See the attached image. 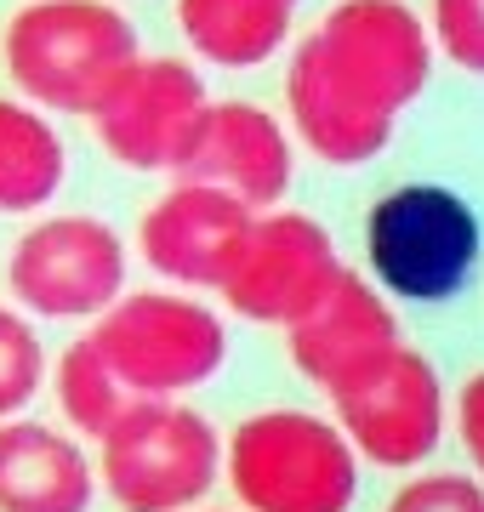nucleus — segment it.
Masks as SVG:
<instances>
[{"mask_svg": "<svg viewBox=\"0 0 484 512\" xmlns=\"http://www.w3.org/2000/svg\"><path fill=\"white\" fill-rule=\"evenodd\" d=\"M433 63V29L410 0H336L291 46L285 126L319 165H371L388 154L399 114L428 92Z\"/></svg>", "mask_w": 484, "mask_h": 512, "instance_id": "f257e3e1", "label": "nucleus"}, {"mask_svg": "<svg viewBox=\"0 0 484 512\" xmlns=\"http://www.w3.org/2000/svg\"><path fill=\"white\" fill-rule=\"evenodd\" d=\"M137 57V23L114 0H23L0 23V69L46 114H92Z\"/></svg>", "mask_w": 484, "mask_h": 512, "instance_id": "f03ea898", "label": "nucleus"}, {"mask_svg": "<svg viewBox=\"0 0 484 512\" xmlns=\"http://www.w3.org/2000/svg\"><path fill=\"white\" fill-rule=\"evenodd\" d=\"M359 467L365 461L336 416L297 404L245 416L223 450V484L245 512H354Z\"/></svg>", "mask_w": 484, "mask_h": 512, "instance_id": "7ed1b4c3", "label": "nucleus"}, {"mask_svg": "<svg viewBox=\"0 0 484 512\" xmlns=\"http://www.w3.org/2000/svg\"><path fill=\"white\" fill-rule=\"evenodd\" d=\"M217 427L183 399H131L97 439V478L120 512H194L223 478Z\"/></svg>", "mask_w": 484, "mask_h": 512, "instance_id": "20e7f679", "label": "nucleus"}, {"mask_svg": "<svg viewBox=\"0 0 484 512\" xmlns=\"http://www.w3.org/2000/svg\"><path fill=\"white\" fill-rule=\"evenodd\" d=\"M484 251L479 211L445 183H399L365 211V262L393 302H450Z\"/></svg>", "mask_w": 484, "mask_h": 512, "instance_id": "39448f33", "label": "nucleus"}, {"mask_svg": "<svg viewBox=\"0 0 484 512\" xmlns=\"http://www.w3.org/2000/svg\"><path fill=\"white\" fill-rule=\"evenodd\" d=\"M92 342L131 399H183L228 365V325L188 291H126L92 319Z\"/></svg>", "mask_w": 484, "mask_h": 512, "instance_id": "423d86ee", "label": "nucleus"}, {"mask_svg": "<svg viewBox=\"0 0 484 512\" xmlns=\"http://www.w3.org/2000/svg\"><path fill=\"white\" fill-rule=\"evenodd\" d=\"M6 291L29 319H103L126 296V239L92 211H52L12 239Z\"/></svg>", "mask_w": 484, "mask_h": 512, "instance_id": "0eeeda50", "label": "nucleus"}, {"mask_svg": "<svg viewBox=\"0 0 484 512\" xmlns=\"http://www.w3.org/2000/svg\"><path fill=\"white\" fill-rule=\"evenodd\" d=\"M331 416L354 439L359 461L388 467V473H416L445 444L450 399L428 353L399 342L393 353H382L376 365H365L336 387Z\"/></svg>", "mask_w": 484, "mask_h": 512, "instance_id": "6e6552de", "label": "nucleus"}, {"mask_svg": "<svg viewBox=\"0 0 484 512\" xmlns=\"http://www.w3.org/2000/svg\"><path fill=\"white\" fill-rule=\"evenodd\" d=\"M342 274H348V262H342L331 228L319 217H308V211H257L217 296L228 302V313H240L251 325L291 330L331 296V285Z\"/></svg>", "mask_w": 484, "mask_h": 512, "instance_id": "1a4fd4ad", "label": "nucleus"}, {"mask_svg": "<svg viewBox=\"0 0 484 512\" xmlns=\"http://www.w3.org/2000/svg\"><path fill=\"white\" fill-rule=\"evenodd\" d=\"M211 109L200 69L188 57H137L109 92L97 97L92 137L103 143L114 165L131 171H177L188 137L200 126V114Z\"/></svg>", "mask_w": 484, "mask_h": 512, "instance_id": "9d476101", "label": "nucleus"}, {"mask_svg": "<svg viewBox=\"0 0 484 512\" xmlns=\"http://www.w3.org/2000/svg\"><path fill=\"white\" fill-rule=\"evenodd\" d=\"M183 183H211L251 211H274L297 183V131L251 97H217L177 160Z\"/></svg>", "mask_w": 484, "mask_h": 512, "instance_id": "9b49d317", "label": "nucleus"}, {"mask_svg": "<svg viewBox=\"0 0 484 512\" xmlns=\"http://www.w3.org/2000/svg\"><path fill=\"white\" fill-rule=\"evenodd\" d=\"M251 222L257 211L234 194L177 177V188H166L137 222V256L171 291H223Z\"/></svg>", "mask_w": 484, "mask_h": 512, "instance_id": "f8f14e48", "label": "nucleus"}, {"mask_svg": "<svg viewBox=\"0 0 484 512\" xmlns=\"http://www.w3.org/2000/svg\"><path fill=\"white\" fill-rule=\"evenodd\" d=\"M399 342H405V336H399L393 296L382 291L371 274H354V268L336 279L331 296H325L308 319H297V325L285 330L291 365H297V376L314 382L319 393H336L348 376L376 365V359L393 353Z\"/></svg>", "mask_w": 484, "mask_h": 512, "instance_id": "ddd939ff", "label": "nucleus"}, {"mask_svg": "<svg viewBox=\"0 0 484 512\" xmlns=\"http://www.w3.org/2000/svg\"><path fill=\"white\" fill-rule=\"evenodd\" d=\"M103 478L75 433L52 421H0V512H92Z\"/></svg>", "mask_w": 484, "mask_h": 512, "instance_id": "4468645a", "label": "nucleus"}, {"mask_svg": "<svg viewBox=\"0 0 484 512\" xmlns=\"http://www.w3.org/2000/svg\"><path fill=\"white\" fill-rule=\"evenodd\" d=\"M171 12L188 52L217 69H262L297 29V0H177Z\"/></svg>", "mask_w": 484, "mask_h": 512, "instance_id": "2eb2a0df", "label": "nucleus"}, {"mask_svg": "<svg viewBox=\"0 0 484 512\" xmlns=\"http://www.w3.org/2000/svg\"><path fill=\"white\" fill-rule=\"evenodd\" d=\"M69 183L63 131L29 97H0V217H35Z\"/></svg>", "mask_w": 484, "mask_h": 512, "instance_id": "dca6fc26", "label": "nucleus"}, {"mask_svg": "<svg viewBox=\"0 0 484 512\" xmlns=\"http://www.w3.org/2000/svg\"><path fill=\"white\" fill-rule=\"evenodd\" d=\"M52 399H57V416L75 439H103L114 421L126 416L131 404V387L114 376V365L103 359L92 336H80L52 359Z\"/></svg>", "mask_w": 484, "mask_h": 512, "instance_id": "f3484780", "label": "nucleus"}, {"mask_svg": "<svg viewBox=\"0 0 484 512\" xmlns=\"http://www.w3.org/2000/svg\"><path fill=\"white\" fill-rule=\"evenodd\" d=\"M46 382H52V359H46L35 319L0 302V421L23 416Z\"/></svg>", "mask_w": 484, "mask_h": 512, "instance_id": "a211bd4d", "label": "nucleus"}, {"mask_svg": "<svg viewBox=\"0 0 484 512\" xmlns=\"http://www.w3.org/2000/svg\"><path fill=\"white\" fill-rule=\"evenodd\" d=\"M428 29L450 69L484 80V0H428Z\"/></svg>", "mask_w": 484, "mask_h": 512, "instance_id": "6ab92c4d", "label": "nucleus"}, {"mask_svg": "<svg viewBox=\"0 0 484 512\" xmlns=\"http://www.w3.org/2000/svg\"><path fill=\"white\" fill-rule=\"evenodd\" d=\"M382 512H484L479 473H416L388 495Z\"/></svg>", "mask_w": 484, "mask_h": 512, "instance_id": "aec40b11", "label": "nucleus"}, {"mask_svg": "<svg viewBox=\"0 0 484 512\" xmlns=\"http://www.w3.org/2000/svg\"><path fill=\"white\" fill-rule=\"evenodd\" d=\"M450 427H456V444H462L467 467L484 478V370H473L456 399H450Z\"/></svg>", "mask_w": 484, "mask_h": 512, "instance_id": "412c9836", "label": "nucleus"}, {"mask_svg": "<svg viewBox=\"0 0 484 512\" xmlns=\"http://www.w3.org/2000/svg\"><path fill=\"white\" fill-rule=\"evenodd\" d=\"M194 512H245V507H194Z\"/></svg>", "mask_w": 484, "mask_h": 512, "instance_id": "4be33fe9", "label": "nucleus"}]
</instances>
